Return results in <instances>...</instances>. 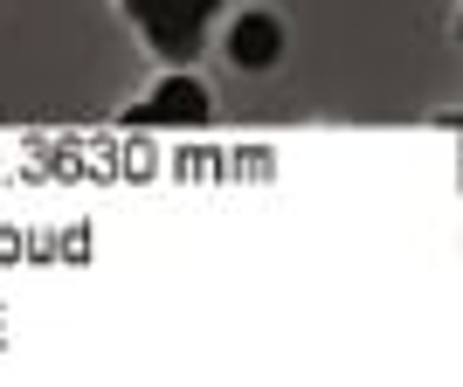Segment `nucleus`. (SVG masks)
<instances>
[{"label": "nucleus", "mask_w": 463, "mask_h": 387, "mask_svg": "<svg viewBox=\"0 0 463 387\" xmlns=\"http://www.w3.org/2000/svg\"><path fill=\"white\" fill-rule=\"evenodd\" d=\"M125 7L146 21L159 56H194V42H201V28H208V14L222 0H125Z\"/></svg>", "instance_id": "nucleus-1"}, {"label": "nucleus", "mask_w": 463, "mask_h": 387, "mask_svg": "<svg viewBox=\"0 0 463 387\" xmlns=\"http://www.w3.org/2000/svg\"><path fill=\"white\" fill-rule=\"evenodd\" d=\"M277 49H284V28H277L270 14H242V21L229 28V56L242 62V70H270Z\"/></svg>", "instance_id": "nucleus-2"}, {"label": "nucleus", "mask_w": 463, "mask_h": 387, "mask_svg": "<svg viewBox=\"0 0 463 387\" xmlns=\"http://www.w3.org/2000/svg\"><path fill=\"white\" fill-rule=\"evenodd\" d=\"M146 118H166V125H201L208 118V90L194 77H166L153 90V104H146Z\"/></svg>", "instance_id": "nucleus-3"}, {"label": "nucleus", "mask_w": 463, "mask_h": 387, "mask_svg": "<svg viewBox=\"0 0 463 387\" xmlns=\"http://www.w3.org/2000/svg\"><path fill=\"white\" fill-rule=\"evenodd\" d=\"M457 35H463V21H457Z\"/></svg>", "instance_id": "nucleus-4"}]
</instances>
